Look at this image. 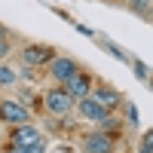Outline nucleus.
<instances>
[{
	"mask_svg": "<svg viewBox=\"0 0 153 153\" xmlns=\"http://www.w3.org/2000/svg\"><path fill=\"white\" fill-rule=\"evenodd\" d=\"M71 107H74V95L68 89H49L46 92V110L65 117V113H71Z\"/></svg>",
	"mask_w": 153,
	"mask_h": 153,
	"instance_id": "f257e3e1",
	"label": "nucleus"
},
{
	"mask_svg": "<svg viewBox=\"0 0 153 153\" xmlns=\"http://www.w3.org/2000/svg\"><path fill=\"white\" fill-rule=\"evenodd\" d=\"M80 117L89 120V123H98V126H101V123L110 117V110H107V107H101L92 95H86V98H80Z\"/></svg>",
	"mask_w": 153,
	"mask_h": 153,
	"instance_id": "f03ea898",
	"label": "nucleus"
},
{
	"mask_svg": "<svg viewBox=\"0 0 153 153\" xmlns=\"http://www.w3.org/2000/svg\"><path fill=\"white\" fill-rule=\"evenodd\" d=\"M0 120L3 123H12V126H22L28 123V110L16 101H0Z\"/></svg>",
	"mask_w": 153,
	"mask_h": 153,
	"instance_id": "7ed1b4c3",
	"label": "nucleus"
},
{
	"mask_svg": "<svg viewBox=\"0 0 153 153\" xmlns=\"http://www.w3.org/2000/svg\"><path fill=\"white\" fill-rule=\"evenodd\" d=\"M49 74H52L55 83H68L71 76L76 74V65L71 58H52V68H49Z\"/></svg>",
	"mask_w": 153,
	"mask_h": 153,
	"instance_id": "20e7f679",
	"label": "nucleus"
},
{
	"mask_svg": "<svg viewBox=\"0 0 153 153\" xmlns=\"http://www.w3.org/2000/svg\"><path fill=\"white\" fill-rule=\"evenodd\" d=\"M65 89H68L74 98H86V95H92V83H89V76H83L80 71H76L71 80L65 83Z\"/></svg>",
	"mask_w": 153,
	"mask_h": 153,
	"instance_id": "39448f33",
	"label": "nucleus"
},
{
	"mask_svg": "<svg viewBox=\"0 0 153 153\" xmlns=\"http://www.w3.org/2000/svg\"><path fill=\"white\" fill-rule=\"evenodd\" d=\"M22 58L28 61V65H46V61H52V49L49 46H28L22 52Z\"/></svg>",
	"mask_w": 153,
	"mask_h": 153,
	"instance_id": "423d86ee",
	"label": "nucleus"
},
{
	"mask_svg": "<svg viewBox=\"0 0 153 153\" xmlns=\"http://www.w3.org/2000/svg\"><path fill=\"white\" fill-rule=\"evenodd\" d=\"M92 98L98 101L101 107H107V110H113V107L120 104V92H117V89H110V86H98L95 92H92Z\"/></svg>",
	"mask_w": 153,
	"mask_h": 153,
	"instance_id": "0eeeda50",
	"label": "nucleus"
},
{
	"mask_svg": "<svg viewBox=\"0 0 153 153\" xmlns=\"http://www.w3.org/2000/svg\"><path fill=\"white\" fill-rule=\"evenodd\" d=\"M37 138H40V132L31 129L28 123H22V126H19V132L12 135V147H28V144H34V141H37Z\"/></svg>",
	"mask_w": 153,
	"mask_h": 153,
	"instance_id": "6e6552de",
	"label": "nucleus"
},
{
	"mask_svg": "<svg viewBox=\"0 0 153 153\" xmlns=\"http://www.w3.org/2000/svg\"><path fill=\"white\" fill-rule=\"evenodd\" d=\"M86 150H89V153H110L113 147H110V138L98 132V135H89V138H86Z\"/></svg>",
	"mask_w": 153,
	"mask_h": 153,
	"instance_id": "1a4fd4ad",
	"label": "nucleus"
},
{
	"mask_svg": "<svg viewBox=\"0 0 153 153\" xmlns=\"http://www.w3.org/2000/svg\"><path fill=\"white\" fill-rule=\"evenodd\" d=\"M12 150H16V153H43V150H46V141H43V138H37L34 144H28V147H12Z\"/></svg>",
	"mask_w": 153,
	"mask_h": 153,
	"instance_id": "9d476101",
	"label": "nucleus"
},
{
	"mask_svg": "<svg viewBox=\"0 0 153 153\" xmlns=\"http://www.w3.org/2000/svg\"><path fill=\"white\" fill-rule=\"evenodd\" d=\"M9 83H16V74H12V68L0 65V86H9Z\"/></svg>",
	"mask_w": 153,
	"mask_h": 153,
	"instance_id": "9b49d317",
	"label": "nucleus"
},
{
	"mask_svg": "<svg viewBox=\"0 0 153 153\" xmlns=\"http://www.w3.org/2000/svg\"><path fill=\"white\" fill-rule=\"evenodd\" d=\"M132 12H138V16H144V12H150V0H129Z\"/></svg>",
	"mask_w": 153,
	"mask_h": 153,
	"instance_id": "f8f14e48",
	"label": "nucleus"
},
{
	"mask_svg": "<svg viewBox=\"0 0 153 153\" xmlns=\"http://www.w3.org/2000/svg\"><path fill=\"white\" fill-rule=\"evenodd\" d=\"M135 74H138V80H147V68L144 65H135Z\"/></svg>",
	"mask_w": 153,
	"mask_h": 153,
	"instance_id": "ddd939ff",
	"label": "nucleus"
},
{
	"mask_svg": "<svg viewBox=\"0 0 153 153\" xmlns=\"http://www.w3.org/2000/svg\"><path fill=\"white\" fill-rule=\"evenodd\" d=\"M141 153H153V150H141Z\"/></svg>",
	"mask_w": 153,
	"mask_h": 153,
	"instance_id": "4468645a",
	"label": "nucleus"
},
{
	"mask_svg": "<svg viewBox=\"0 0 153 153\" xmlns=\"http://www.w3.org/2000/svg\"><path fill=\"white\" fill-rule=\"evenodd\" d=\"M0 37H3V28H0Z\"/></svg>",
	"mask_w": 153,
	"mask_h": 153,
	"instance_id": "2eb2a0df",
	"label": "nucleus"
},
{
	"mask_svg": "<svg viewBox=\"0 0 153 153\" xmlns=\"http://www.w3.org/2000/svg\"><path fill=\"white\" fill-rule=\"evenodd\" d=\"M150 3H153V0H150Z\"/></svg>",
	"mask_w": 153,
	"mask_h": 153,
	"instance_id": "dca6fc26",
	"label": "nucleus"
},
{
	"mask_svg": "<svg viewBox=\"0 0 153 153\" xmlns=\"http://www.w3.org/2000/svg\"><path fill=\"white\" fill-rule=\"evenodd\" d=\"M65 153H68V150H65Z\"/></svg>",
	"mask_w": 153,
	"mask_h": 153,
	"instance_id": "f3484780",
	"label": "nucleus"
}]
</instances>
